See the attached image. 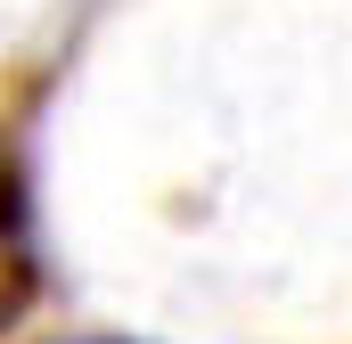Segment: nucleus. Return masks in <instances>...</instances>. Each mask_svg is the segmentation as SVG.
I'll use <instances>...</instances> for the list:
<instances>
[{
	"mask_svg": "<svg viewBox=\"0 0 352 344\" xmlns=\"http://www.w3.org/2000/svg\"><path fill=\"white\" fill-rule=\"evenodd\" d=\"M90 344H123V336H90Z\"/></svg>",
	"mask_w": 352,
	"mask_h": 344,
	"instance_id": "2",
	"label": "nucleus"
},
{
	"mask_svg": "<svg viewBox=\"0 0 352 344\" xmlns=\"http://www.w3.org/2000/svg\"><path fill=\"white\" fill-rule=\"evenodd\" d=\"M33 303V222H25V172L0 140V328Z\"/></svg>",
	"mask_w": 352,
	"mask_h": 344,
	"instance_id": "1",
	"label": "nucleus"
}]
</instances>
